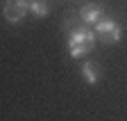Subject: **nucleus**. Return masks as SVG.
<instances>
[{
    "instance_id": "1",
    "label": "nucleus",
    "mask_w": 127,
    "mask_h": 121,
    "mask_svg": "<svg viewBox=\"0 0 127 121\" xmlns=\"http://www.w3.org/2000/svg\"><path fill=\"white\" fill-rule=\"evenodd\" d=\"M95 43H98V34H95L93 30H89V27L75 30V32H70V37H68V50H70V57L79 59V57L89 55V53L95 48Z\"/></svg>"
},
{
    "instance_id": "4",
    "label": "nucleus",
    "mask_w": 127,
    "mask_h": 121,
    "mask_svg": "<svg viewBox=\"0 0 127 121\" xmlns=\"http://www.w3.org/2000/svg\"><path fill=\"white\" fill-rule=\"evenodd\" d=\"M79 18L84 21V25H95L98 21L104 18V9L100 5H84L79 9Z\"/></svg>"
},
{
    "instance_id": "5",
    "label": "nucleus",
    "mask_w": 127,
    "mask_h": 121,
    "mask_svg": "<svg viewBox=\"0 0 127 121\" xmlns=\"http://www.w3.org/2000/svg\"><path fill=\"white\" fill-rule=\"evenodd\" d=\"M82 78L89 85H98L100 78H102V66L98 62H84L82 64Z\"/></svg>"
},
{
    "instance_id": "2",
    "label": "nucleus",
    "mask_w": 127,
    "mask_h": 121,
    "mask_svg": "<svg viewBox=\"0 0 127 121\" xmlns=\"http://www.w3.org/2000/svg\"><path fill=\"white\" fill-rule=\"evenodd\" d=\"M93 32L98 34V39H102L104 43H118L123 39V27L114 21V18H102L93 25Z\"/></svg>"
},
{
    "instance_id": "6",
    "label": "nucleus",
    "mask_w": 127,
    "mask_h": 121,
    "mask_svg": "<svg viewBox=\"0 0 127 121\" xmlns=\"http://www.w3.org/2000/svg\"><path fill=\"white\" fill-rule=\"evenodd\" d=\"M30 11L34 14L36 18H45L50 14V7H48L45 0H30Z\"/></svg>"
},
{
    "instance_id": "3",
    "label": "nucleus",
    "mask_w": 127,
    "mask_h": 121,
    "mask_svg": "<svg viewBox=\"0 0 127 121\" xmlns=\"http://www.w3.org/2000/svg\"><path fill=\"white\" fill-rule=\"evenodd\" d=\"M30 11V0H5L2 16L7 23H21L25 18V14Z\"/></svg>"
}]
</instances>
